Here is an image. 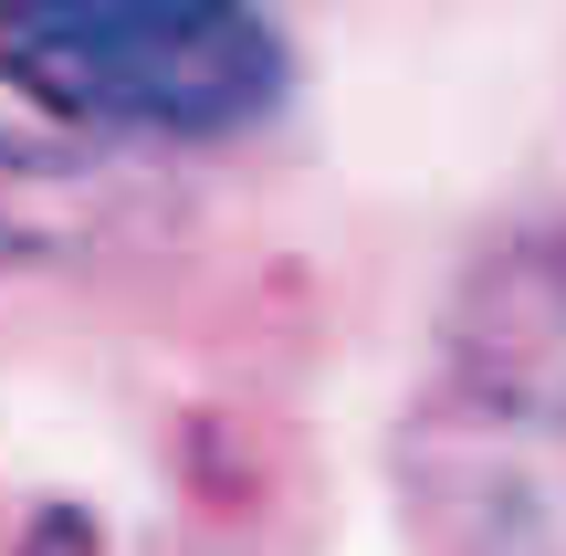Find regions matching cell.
<instances>
[{
	"mask_svg": "<svg viewBox=\"0 0 566 556\" xmlns=\"http://www.w3.org/2000/svg\"><path fill=\"white\" fill-rule=\"evenodd\" d=\"M0 95L84 147H231L283 116L263 0H0Z\"/></svg>",
	"mask_w": 566,
	"mask_h": 556,
	"instance_id": "cell-1",
	"label": "cell"
}]
</instances>
